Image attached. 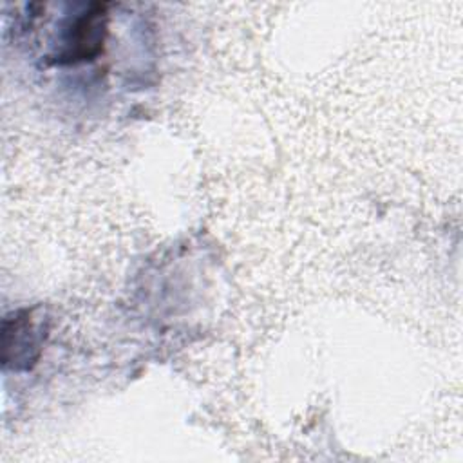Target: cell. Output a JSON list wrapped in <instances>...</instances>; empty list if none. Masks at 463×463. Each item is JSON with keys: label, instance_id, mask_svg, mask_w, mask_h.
<instances>
[{"label": "cell", "instance_id": "cell-1", "mask_svg": "<svg viewBox=\"0 0 463 463\" xmlns=\"http://www.w3.org/2000/svg\"><path fill=\"white\" fill-rule=\"evenodd\" d=\"M36 309H20L2 322V362L5 367L29 369L36 364L47 336L43 317Z\"/></svg>", "mask_w": 463, "mask_h": 463}, {"label": "cell", "instance_id": "cell-2", "mask_svg": "<svg viewBox=\"0 0 463 463\" xmlns=\"http://www.w3.org/2000/svg\"><path fill=\"white\" fill-rule=\"evenodd\" d=\"M109 34L107 4H90L65 29L61 47L54 54L56 63H80L94 60L105 47Z\"/></svg>", "mask_w": 463, "mask_h": 463}]
</instances>
